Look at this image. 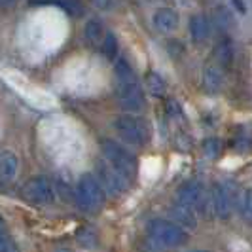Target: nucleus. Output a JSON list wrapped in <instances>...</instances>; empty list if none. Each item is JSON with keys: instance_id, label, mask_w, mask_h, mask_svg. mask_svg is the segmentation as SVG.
Returning <instances> with one entry per match:
<instances>
[{"instance_id": "nucleus-1", "label": "nucleus", "mask_w": 252, "mask_h": 252, "mask_svg": "<svg viewBox=\"0 0 252 252\" xmlns=\"http://www.w3.org/2000/svg\"><path fill=\"white\" fill-rule=\"evenodd\" d=\"M114 72L118 82V88H116L118 104L127 112H140L144 108V93L133 66L126 59H118L114 64Z\"/></svg>"}, {"instance_id": "nucleus-2", "label": "nucleus", "mask_w": 252, "mask_h": 252, "mask_svg": "<svg viewBox=\"0 0 252 252\" xmlns=\"http://www.w3.org/2000/svg\"><path fill=\"white\" fill-rule=\"evenodd\" d=\"M146 233L152 243L165 247V249H175V247H182L188 243V231L165 218L150 220L146 226Z\"/></svg>"}, {"instance_id": "nucleus-3", "label": "nucleus", "mask_w": 252, "mask_h": 252, "mask_svg": "<svg viewBox=\"0 0 252 252\" xmlns=\"http://www.w3.org/2000/svg\"><path fill=\"white\" fill-rule=\"evenodd\" d=\"M101 150L106 163L110 165L112 169H116L120 175H124L127 180H131L137 175V159H135V156L131 152H127L120 142L110 139L102 140Z\"/></svg>"}, {"instance_id": "nucleus-4", "label": "nucleus", "mask_w": 252, "mask_h": 252, "mask_svg": "<svg viewBox=\"0 0 252 252\" xmlns=\"http://www.w3.org/2000/svg\"><path fill=\"white\" fill-rule=\"evenodd\" d=\"M114 129L122 137V140H126L127 144H133V146H144L150 140V129L146 126V122L131 114H124L116 118Z\"/></svg>"}, {"instance_id": "nucleus-5", "label": "nucleus", "mask_w": 252, "mask_h": 252, "mask_svg": "<svg viewBox=\"0 0 252 252\" xmlns=\"http://www.w3.org/2000/svg\"><path fill=\"white\" fill-rule=\"evenodd\" d=\"M74 197L80 209L93 213V211L101 209V205L104 203V191L93 175H84L76 184Z\"/></svg>"}, {"instance_id": "nucleus-6", "label": "nucleus", "mask_w": 252, "mask_h": 252, "mask_svg": "<svg viewBox=\"0 0 252 252\" xmlns=\"http://www.w3.org/2000/svg\"><path fill=\"white\" fill-rule=\"evenodd\" d=\"M97 182L110 195H122L129 188V180L124 175H120L116 169H112L108 163H104V161L97 165Z\"/></svg>"}, {"instance_id": "nucleus-7", "label": "nucleus", "mask_w": 252, "mask_h": 252, "mask_svg": "<svg viewBox=\"0 0 252 252\" xmlns=\"http://www.w3.org/2000/svg\"><path fill=\"white\" fill-rule=\"evenodd\" d=\"M23 197H25L27 201L36 203V205H46V203L53 201L55 191H53L51 182L46 177H34L25 182Z\"/></svg>"}, {"instance_id": "nucleus-8", "label": "nucleus", "mask_w": 252, "mask_h": 252, "mask_svg": "<svg viewBox=\"0 0 252 252\" xmlns=\"http://www.w3.org/2000/svg\"><path fill=\"white\" fill-rule=\"evenodd\" d=\"M211 203H213V211L218 218H229L231 211H233V193L227 184H215L213 188V197H211Z\"/></svg>"}, {"instance_id": "nucleus-9", "label": "nucleus", "mask_w": 252, "mask_h": 252, "mask_svg": "<svg viewBox=\"0 0 252 252\" xmlns=\"http://www.w3.org/2000/svg\"><path fill=\"white\" fill-rule=\"evenodd\" d=\"M203 199V186L197 180H189L184 182L180 188L177 189V205L178 207H186V209H193L197 207Z\"/></svg>"}, {"instance_id": "nucleus-10", "label": "nucleus", "mask_w": 252, "mask_h": 252, "mask_svg": "<svg viewBox=\"0 0 252 252\" xmlns=\"http://www.w3.org/2000/svg\"><path fill=\"white\" fill-rule=\"evenodd\" d=\"M203 89L209 95H218L224 88V68H220L216 63H209L203 68Z\"/></svg>"}, {"instance_id": "nucleus-11", "label": "nucleus", "mask_w": 252, "mask_h": 252, "mask_svg": "<svg viewBox=\"0 0 252 252\" xmlns=\"http://www.w3.org/2000/svg\"><path fill=\"white\" fill-rule=\"evenodd\" d=\"M178 13L173 8H159L154 13V25L159 32H173L178 27Z\"/></svg>"}, {"instance_id": "nucleus-12", "label": "nucleus", "mask_w": 252, "mask_h": 252, "mask_svg": "<svg viewBox=\"0 0 252 252\" xmlns=\"http://www.w3.org/2000/svg\"><path fill=\"white\" fill-rule=\"evenodd\" d=\"M189 34H191V40L201 44L207 38L211 36V21L207 15L203 13H195L189 17Z\"/></svg>"}, {"instance_id": "nucleus-13", "label": "nucleus", "mask_w": 252, "mask_h": 252, "mask_svg": "<svg viewBox=\"0 0 252 252\" xmlns=\"http://www.w3.org/2000/svg\"><path fill=\"white\" fill-rule=\"evenodd\" d=\"M17 173H19V159H17V156L12 154V152H4L0 156V178L10 182V180L17 177Z\"/></svg>"}, {"instance_id": "nucleus-14", "label": "nucleus", "mask_w": 252, "mask_h": 252, "mask_svg": "<svg viewBox=\"0 0 252 252\" xmlns=\"http://www.w3.org/2000/svg\"><path fill=\"white\" fill-rule=\"evenodd\" d=\"M171 218L175 220L177 226L189 227V229L197 227V218H195V215L191 213V209H186V207H178V205H175V207L171 209Z\"/></svg>"}, {"instance_id": "nucleus-15", "label": "nucleus", "mask_w": 252, "mask_h": 252, "mask_svg": "<svg viewBox=\"0 0 252 252\" xmlns=\"http://www.w3.org/2000/svg\"><path fill=\"white\" fill-rule=\"evenodd\" d=\"M215 55H216V64L220 68H226L227 64L233 61V48H231V40H222L218 42V46L215 48Z\"/></svg>"}, {"instance_id": "nucleus-16", "label": "nucleus", "mask_w": 252, "mask_h": 252, "mask_svg": "<svg viewBox=\"0 0 252 252\" xmlns=\"http://www.w3.org/2000/svg\"><path fill=\"white\" fill-rule=\"evenodd\" d=\"M84 36L89 44H101L102 38H104V29H102L101 21H97V19L88 21L86 29H84Z\"/></svg>"}, {"instance_id": "nucleus-17", "label": "nucleus", "mask_w": 252, "mask_h": 252, "mask_svg": "<svg viewBox=\"0 0 252 252\" xmlns=\"http://www.w3.org/2000/svg\"><path fill=\"white\" fill-rule=\"evenodd\" d=\"M146 89L150 91L152 95L161 97V95L165 93V89H167V84H165V80L159 74L150 72V74L146 76Z\"/></svg>"}, {"instance_id": "nucleus-18", "label": "nucleus", "mask_w": 252, "mask_h": 252, "mask_svg": "<svg viewBox=\"0 0 252 252\" xmlns=\"http://www.w3.org/2000/svg\"><path fill=\"white\" fill-rule=\"evenodd\" d=\"M101 50L104 53V57H108L110 61L116 59V55H118V40L114 36L112 32H106L104 38H102L101 42Z\"/></svg>"}, {"instance_id": "nucleus-19", "label": "nucleus", "mask_w": 252, "mask_h": 252, "mask_svg": "<svg viewBox=\"0 0 252 252\" xmlns=\"http://www.w3.org/2000/svg\"><path fill=\"white\" fill-rule=\"evenodd\" d=\"M203 156L205 158H209V159H216L218 156H220V152H222V144H220V140L218 139H205L203 140Z\"/></svg>"}, {"instance_id": "nucleus-20", "label": "nucleus", "mask_w": 252, "mask_h": 252, "mask_svg": "<svg viewBox=\"0 0 252 252\" xmlns=\"http://www.w3.org/2000/svg\"><path fill=\"white\" fill-rule=\"evenodd\" d=\"M243 213H245V218L252 220V189H249L243 197Z\"/></svg>"}, {"instance_id": "nucleus-21", "label": "nucleus", "mask_w": 252, "mask_h": 252, "mask_svg": "<svg viewBox=\"0 0 252 252\" xmlns=\"http://www.w3.org/2000/svg\"><path fill=\"white\" fill-rule=\"evenodd\" d=\"M0 252H17L13 243L6 235H0Z\"/></svg>"}, {"instance_id": "nucleus-22", "label": "nucleus", "mask_w": 252, "mask_h": 252, "mask_svg": "<svg viewBox=\"0 0 252 252\" xmlns=\"http://www.w3.org/2000/svg\"><path fill=\"white\" fill-rule=\"evenodd\" d=\"M0 235H4V220H2V216H0Z\"/></svg>"}, {"instance_id": "nucleus-23", "label": "nucleus", "mask_w": 252, "mask_h": 252, "mask_svg": "<svg viewBox=\"0 0 252 252\" xmlns=\"http://www.w3.org/2000/svg\"><path fill=\"white\" fill-rule=\"evenodd\" d=\"M188 252H209V251H201V249H193V251H188Z\"/></svg>"}, {"instance_id": "nucleus-24", "label": "nucleus", "mask_w": 252, "mask_h": 252, "mask_svg": "<svg viewBox=\"0 0 252 252\" xmlns=\"http://www.w3.org/2000/svg\"><path fill=\"white\" fill-rule=\"evenodd\" d=\"M57 252H70V251H57Z\"/></svg>"}]
</instances>
